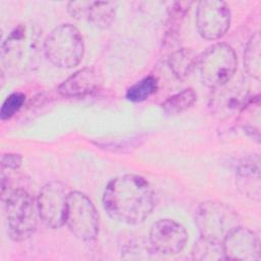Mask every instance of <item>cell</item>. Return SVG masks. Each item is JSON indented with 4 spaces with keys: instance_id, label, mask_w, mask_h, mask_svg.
<instances>
[{
    "instance_id": "8992f818",
    "label": "cell",
    "mask_w": 261,
    "mask_h": 261,
    "mask_svg": "<svg viewBox=\"0 0 261 261\" xmlns=\"http://www.w3.org/2000/svg\"><path fill=\"white\" fill-rule=\"evenodd\" d=\"M195 221L201 237L221 242L240 226V217L229 205L218 201H205L199 205Z\"/></svg>"
},
{
    "instance_id": "7402d4cb",
    "label": "cell",
    "mask_w": 261,
    "mask_h": 261,
    "mask_svg": "<svg viewBox=\"0 0 261 261\" xmlns=\"http://www.w3.org/2000/svg\"><path fill=\"white\" fill-rule=\"evenodd\" d=\"M24 100L25 96L22 93L15 92L10 94L2 104L0 112L1 119L5 120L13 116L21 108V106L24 103Z\"/></svg>"
},
{
    "instance_id": "7a4b0ae2",
    "label": "cell",
    "mask_w": 261,
    "mask_h": 261,
    "mask_svg": "<svg viewBox=\"0 0 261 261\" xmlns=\"http://www.w3.org/2000/svg\"><path fill=\"white\" fill-rule=\"evenodd\" d=\"M41 49L43 50V46L38 27L20 23L8 34L2 44V64L9 71L23 72L35 65Z\"/></svg>"
},
{
    "instance_id": "d6986e66",
    "label": "cell",
    "mask_w": 261,
    "mask_h": 261,
    "mask_svg": "<svg viewBox=\"0 0 261 261\" xmlns=\"http://www.w3.org/2000/svg\"><path fill=\"white\" fill-rule=\"evenodd\" d=\"M196 93L193 89L184 91L169 97L163 104L162 109L168 115H175L187 110L196 101Z\"/></svg>"
},
{
    "instance_id": "3957f363",
    "label": "cell",
    "mask_w": 261,
    "mask_h": 261,
    "mask_svg": "<svg viewBox=\"0 0 261 261\" xmlns=\"http://www.w3.org/2000/svg\"><path fill=\"white\" fill-rule=\"evenodd\" d=\"M7 231L14 241H24L36 230L40 217L35 198L24 189H1Z\"/></svg>"
},
{
    "instance_id": "5b68a950",
    "label": "cell",
    "mask_w": 261,
    "mask_h": 261,
    "mask_svg": "<svg viewBox=\"0 0 261 261\" xmlns=\"http://www.w3.org/2000/svg\"><path fill=\"white\" fill-rule=\"evenodd\" d=\"M238 65L233 49L224 43L209 47L198 58V68L204 85L217 89L231 81Z\"/></svg>"
},
{
    "instance_id": "9c48e42d",
    "label": "cell",
    "mask_w": 261,
    "mask_h": 261,
    "mask_svg": "<svg viewBox=\"0 0 261 261\" xmlns=\"http://www.w3.org/2000/svg\"><path fill=\"white\" fill-rule=\"evenodd\" d=\"M230 11L223 1L204 0L199 2L196 12V25L200 36L206 40H217L228 30Z\"/></svg>"
},
{
    "instance_id": "cb8c5ba5",
    "label": "cell",
    "mask_w": 261,
    "mask_h": 261,
    "mask_svg": "<svg viewBox=\"0 0 261 261\" xmlns=\"http://www.w3.org/2000/svg\"><path fill=\"white\" fill-rule=\"evenodd\" d=\"M21 164V156L19 154L7 153L2 156V169H16Z\"/></svg>"
},
{
    "instance_id": "7c38bea8",
    "label": "cell",
    "mask_w": 261,
    "mask_h": 261,
    "mask_svg": "<svg viewBox=\"0 0 261 261\" xmlns=\"http://www.w3.org/2000/svg\"><path fill=\"white\" fill-rule=\"evenodd\" d=\"M225 260L257 261L260 259V242L257 234L242 226L237 227L222 241Z\"/></svg>"
},
{
    "instance_id": "8fae6325",
    "label": "cell",
    "mask_w": 261,
    "mask_h": 261,
    "mask_svg": "<svg viewBox=\"0 0 261 261\" xmlns=\"http://www.w3.org/2000/svg\"><path fill=\"white\" fill-rule=\"evenodd\" d=\"M187 241L185 227L171 219H160L150 229L149 242L157 254H177L182 251Z\"/></svg>"
},
{
    "instance_id": "e0dca14e",
    "label": "cell",
    "mask_w": 261,
    "mask_h": 261,
    "mask_svg": "<svg viewBox=\"0 0 261 261\" xmlns=\"http://www.w3.org/2000/svg\"><path fill=\"white\" fill-rule=\"evenodd\" d=\"M244 66L248 74L256 80L261 76V38L260 34H254L247 43L244 52Z\"/></svg>"
},
{
    "instance_id": "ffe728a7",
    "label": "cell",
    "mask_w": 261,
    "mask_h": 261,
    "mask_svg": "<svg viewBox=\"0 0 261 261\" xmlns=\"http://www.w3.org/2000/svg\"><path fill=\"white\" fill-rule=\"evenodd\" d=\"M157 87L158 83L156 77L149 75L129 87L126 91L125 97L132 102H142L153 95L156 92Z\"/></svg>"
},
{
    "instance_id": "603a6c76",
    "label": "cell",
    "mask_w": 261,
    "mask_h": 261,
    "mask_svg": "<svg viewBox=\"0 0 261 261\" xmlns=\"http://www.w3.org/2000/svg\"><path fill=\"white\" fill-rule=\"evenodd\" d=\"M91 1H70L67 5L69 14L76 19H86Z\"/></svg>"
},
{
    "instance_id": "44dd1931",
    "label": "cell",
    "mask_w": 261,
    "mask_h": 261,
    "mask_svg": "<svg viewBox=\"0 0 261 261\" xmlns=\"http://www.w3.org/2000/svg\"><path fill=\"white\" fill-rule=\"evenodd\" d=\"M122 253L124 259H149L156 251L152 248L149 240L147 242L139 240L125 245Z\"/></svg>"
},
{
    "instance_id": "6da1fadb",
    "label": "cell",
    "mask_w": 261,
    "mask_h": 261,
    "mask_svg": "<svg viewBox=\"0 0 261 261\" xmlns=\"http://www.w3.org/2000/svg\"><path fill=\"white\" fill-rule=\"evenodd\" d=\"M103 206L114 220L125 224L143 222L154 208V194L142 176L124 174L111 179L103 193Z\"/></svg>"
},
{
    "instance_id": "30bf717a",
    "label": "cell",
    "mask_w": 261,
    "mask_h": 261,
    "mask_svg": "<svg viewBox=\"0 0 261 261\" xmlns=\"http://www.w3.org/2000/svg\"><path fill=\"white\" fill-rule=\"evenodd\" d=\"M252 97L248 88L242 83L225 85L214 89L210 99V109L218 119H226L234 114H240Z\"/></svg>"
},
{
    "instance_id": "52a82bcc",
    "label": "cell",
    "mask_w": 261,
    "mask_h": 261,
    "mask_svg": "<svg viewBox=\"0 0 261 261\" xmlns=\"http://www.w3.org/2000/svg\"><path fill=\"white\" fill-rule=\"evenodd\" d=\"M65 224L80 240L91 241L96 238L99 217L92 201L83 193L70 192L67 198Z\"/></svg>"
},
{
    "instance_id": "277c9868",
    "label": "cell",
    "mask_w": 261,
    "mask_h": 261,
    "mask_svg": "<svg viewBox=\"0 0 261 261\" xmlns=\"http://www.w3.org/2000/svg\"><path fill=\"white\" fill-rule=\"evenodd\" d=\"M85 51L84 38L73 24L62 23L53 29L43 42V52L47 59L57 67L76 66Z\"/></svg>"
},
{
    "instance_id": "ba28073f",
    "label": "cell",
    "mask_w": 261,
    "mask_h": 261,
    "mask_svg": "<svg viewBox=\"0 0 261 261\" xmlns=\"http://www.w3.org/2000/svg\"><path fill=\"white\" fill-rule=\"evenodd\" d=\"M68 188L61 181H50L40 191L37 205L41 220L51 228H59L65 223Z\"/></svg>"
},
{
    "instance_id": "5bb4252c",
    "label": "cell",
    "mask_w": 261,
    "mask_h": 261,
    "mask_svg": "<svg viewBox=\"0 0 261 261\" xmlns=\"http://www.w3.org/2000/svg\"><path fill=\"white\" fill-rule=\"evenodd\" d=\"M236 184L240 192L246 197L259 201L261 198V178L259 158L256 161L245 162L237 170Z\"/></svg>"
},
{
    "instance_id": "4fadbf2b",
    "label": "cell",
    "mask_w": 261,
    "mask_h": 261,
    "mask_svg": "<svg viewBox=\"0 0 261 261\" xmlns=\"http://www.w3.org/2000/svg\"><path fill=\"white\" fill-rule=\"evenodd\" d=\"M100 83L101 77L98 71L93 67H85L62 82L58 87V92L60 95L68 98L84 97L93 93Z\"/></svg>"
},
{
    "instance_id": "ac0fdd59",
    "label": "cell",
    "mask_w": 261,
    "mask_h": 261,
    "mask_svg": "<svg viewBox=\"0 0 261 261\" xmlns=\"http://www.w3.org/2000/svg\"><path fill=\"white\" fill-rule=\"evenodd\" d=\"M192 258L199 261L225 260L222 243L201 237L193 246Z\"/></svg>"
},
{
    "instance_id": "9a60e30c",
    "label": "cell",
    "mask_w": 261,
    "mask_h": 261,
    "mask_svg": "<svg viewBox=\"0 0 261 261\" xmlns=\"http://www.w3.org/2000/svg\"><path fill=\"white\" fill-rule=\"evenodd\" d=\"M116 8L114 1H91L86 19L99 29H107L115 19Z\"/></svg>"
},
{
    "instance_id": "2e32d148",
    "label": "cell",
    "mask_w": 261,
    "mask_h": 261,
    "mask_svg": "<svg viewBox=\"0 0 261 261\" xmlns=\"http://www.w3.org/2000/svg\"><path fill=\"white\" fill-rule=\"evenodd\" d=\"M197 54L192 49L181 48L175 52H173L169 59L168 64L173 74L179 79H187L195 69L198 64Z\"/></svg>"
}]
</instances>
